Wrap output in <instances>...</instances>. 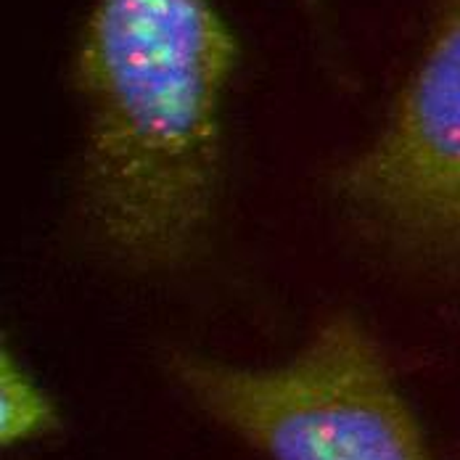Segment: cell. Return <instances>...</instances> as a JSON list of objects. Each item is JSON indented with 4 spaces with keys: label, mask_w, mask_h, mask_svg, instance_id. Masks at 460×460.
<instances>
[{
    "label": "cell",
    "mask_w": 460,
    "mask_h": 460,
    "mask_svg": "<svg viewBox=\"0 0 460 460\" xmlns=\"http://www.w3.org/2000/svg\"><path fill=\"white\" fill-rule=\"evenodd\" d=\"M58 426V415L38 381L3 349L0 360V439L5 447L35 442Z\"/></svg>",
    "instance_id": "277c9868"
},
{
    "label": "cell",
    "mask_w": 460,
    "mask_h": 460,
    "mask_svg": "<svg viewBox=\"0 0 460 460\" xmlns=\"http://www.w3.org/2000/svg\"><path fill=\"white\" fill-rule=\"evenodd\" d=\"M339 190L415 241L460 249V0L445 3L389 122Z\"/></svg>",
    "instance_id": "3957f363"
},
{
    "label": "cell",
    "mask_w": 460,
    "mask_h": 460,
    "mask_svg": "<svg viewBox=\"0 0 460 460\" xmlns=\"http://www.w3.org/2000/svg\"><path fill=\"white\" fill-rule=\"evenodd\" d=\"M235 40L209 0H95L75 58L85 103L83 201L128 265L196 249L220 178V93Z\"/></svg>",
    "instance_id": "6da1fadb"
},
{
    "label": "cell",
    "mask_w": 460,
    "mask_h": 460,
    "mask_svg": "<svg viewBox=\"0 0 460 460\" xmlns=\"http://www.w3.org/2000/svg\"><path fill=\"white\" fill-rule=\"evenodd\" d=\"M170 373L268 460H431L378 341L352 315L323 321L273 368L175 352Z\"/></svg>",
    "instance_id": "7a4b0ae2"
},
{
    "label": "cell",
    "mask_w": 460,
    "mask_h": 460,
    "mask_svg": "<svg viewBox=\"0 0 460 460\" xmlns=\"http://www.w3.org/2000/svg\"><path fill=\"white\" fill-rule=\"evenodd\" d=\"M305 3H315V0H305Z\"/></svg>",
    "instance_id": "5b68a950"
}]
</instances>
